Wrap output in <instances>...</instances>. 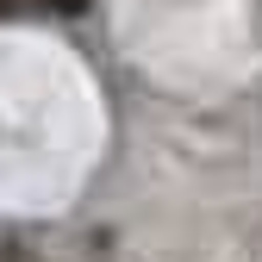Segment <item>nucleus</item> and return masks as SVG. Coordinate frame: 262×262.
I'll return each mask as SVG.
<instances>
[{
  "label": "nucleus",
  "mask_w": 262,
  "mask_h": 262,
  "mask_svg": "<svg viewBox=\"0 0 262 262\" xmlns=\"http://www.w3.org/2000/svg\"><path fill=\"white\" fill-rule=\"evenodd\" d=\"M0 7H7V0H0Z\"/></svg>",
  "instance_id": "nucleus-2"
},
{
  "label": "nucleus",
  "mask_w": 262,
  "mask_h": 262,
  "mask_svg": "<svg viewBox=\"0 0 262 262\" xmlns=\"http://www.w3.org/2000/svg\"><path fill=\"white\" fill-rule=\"evenodd\" d=\"M38 7H50V13H81V0H38Z\"/></svg>",
  "instance_id": "nucleus-1"
}]
</instances>
